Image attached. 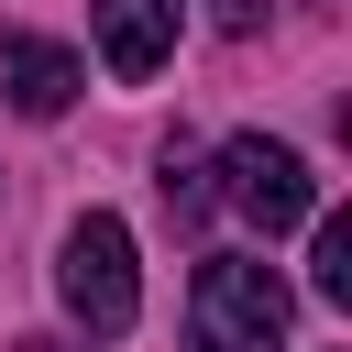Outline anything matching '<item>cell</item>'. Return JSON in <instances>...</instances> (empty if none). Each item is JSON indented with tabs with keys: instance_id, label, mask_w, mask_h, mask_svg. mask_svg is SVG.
Wrapping results in <instances>:
<instances>
[{
	"instance_id": "cell-4",
	"label": "cell",
	"mask_w": 352,
	"mask_h": 352,
	"mask_svg": "<svg viewBox=\"0 0 352 352\" xmlns=\"http://www.w3.org/2000/svg\"><path fill=\"white\" fill-rule=\"evenodd\" d=\"M187 33V0H99V66L110 77H154Z\"/></svg>"
},
{
	"instance_id": "cell-9",
	"label": "cell",
	"mask_w": 352,
	"mask_h": 352,
	"mask_svg": "<svg viewBox=\"0 0 352 352\" xmlns=\"http://www.w3.org/2000/svg\"><path fill=\"white\" fill-rule=\"evenodd\" d=\"M22 352H55V341H22Z\"/></svg>"
},
{
	"instance_id": "cell-6",
	"label": "cell",
	"mask_w": 352,
	"mask_h": 352,
	"mask_svg": "<svg viewBox=\"0 0 352 352\" xmlns=\"http://www.w3.org/2000/svg\"><path fill=\"white\" fill-rule=\"evenodd\" d=\"M154 187H165V220H198V209H209V165H198V143H187V132H165Z\"/></svg>"
},
{
	"instance_id": "cell-2",
	"label": "cell",
	"mask_w": 352,
	"mask_h": 352,
	"mask_svg": "<svg viewBox=\"0 0 352 352\" xmlns=\"http://www.w3.org/2000/svg\"><path fill=\"white\" fill-rule=\"evenodd\" d=\"M55 297H66V319H88L99 341H121V330L143 319V275H132V231H121L110 209L66 220V242H55Z\"/></svg>"
},
{
	"instance_id": "cell-3",
	"label": "cell",
	"mask_w": 352,
	"mask_h": 352,
	"mask_svg": "<svg viewBox=\"0 0 352 352\" xmlns=\"http://www.w3.org/2000/svg\"><path fill=\"white\" fill-rule=\"evenodd\" d=\"M209 198H231L253 231H297V220H319V176H308V154L297 143H275V132H231L220 143V187Z\"/></svg>"
},
{
	"instance_id": "cell-1",
	"label": "cell",
	"mask_w": 352,
	"mask_h": 352,
	"mask_svg": "<svg viewBox=\"0 0 352 352\" xmlns=\"http://www.w3.org/2000/svg\"><path fill=\"white\" fill-rule=\"evenodd\" d=\"M286 319H297V297L253 253H209L187 286V352H286Z\"/></svg>"
},
{
	"instance_id": "cell-7",
	"label": "cell",
	"mask_w": 352,
	"mask_h": 352,
	"mask_svg": "<svg viewBox=\"0 0 352 352\" xmlns=\"http://www.w3.org/2000/svg\"><path fill=\"white\" fill-rule=\"evenodd\" d=\"M308 275H319V297H330V308H352V220H319V253H308Z\"/></svg>"
},
{
	"instance_id": "cell-5",
	"label": "cell",
	"mask_w": 352,
	"mask_h": 352,
	"mask_svg": "<svg viewBox=\"0 0 352 352\" xmlns=\"http://www.w3.org/2000/svg\"><path fill=\"white\" fill-rule=\"evenodd\" d=\"M0 88H11L22 121H55V110L88 88V66H77L66 44H44V33H0Z\"/></svg>"
},
{
	"instance_id": "cell-8",
	"label": "cell",
	"mask_w": 352,
	"mask_h": 352,
	"mask_svg": "<svg viewBox=\"0 0 352 352\" xmlns=\"http://www.w3.org/2000/svg\"><path fill=\"white\" fill-rule=\"evenodd\" d=\"M209 22H220V33H253V22H264V0H209Z\"/></svg>"
}]
</instances>
